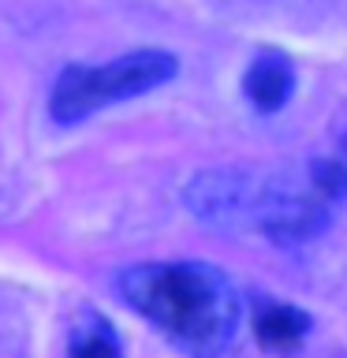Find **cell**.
<instances>
[{"instance_id": "obj_1", "label": "cell", "mask_w": 347, "mask_h": 358, "mask_svg": "<svg viewBox=\"0 0 347 358\" xmlns=\"http://www.w3.org/2000/svg\"><path fill=\"white\" fill-rule=\"evenodd\" d=\"M123 302L190 351H220L239 329L232 280L206 262H146L120 273Z\"/></svg>"}, {"instance_id": "obj_2", "label": "cell", "mask_w": 347, "mask_h": 358, "mask_svg": "<svg viewBox=\"0 0 347 358\" xmlns=\"http://www.w3.org/2000/svg\"><path fill=\"white\" fill-rule=\"evenodd\" d=\"M179 60L164 49H134L108 64H67L52 86L49 116L56 123H78L97 108L120 105L127 97L150 94L176 78Z\"/></svg>"}, {"instance_id": "obj_3", "label": "cell", "mask_w": 347, "mask_h": 358, "mask_svg": "<svg viewBox=\"0 0 347 358\" xmlns=\"http://www.w3.org/2000/svg\"><path fill=\"white\" fill-rule=\"evenodd\" d=\"M265 179L257 172H243V168H213L201 172L187 183V206L201 224L213 228H239V224H254L257 228V206H262Z\"/></svg>"}, {"instance_id": "obj_4", "label": "cell", "mask_w": 347, "mask_h": 358, "mask_svg": "<svg viewBox=\"0 0 347 358\" xmlns=\"http://www.w3.org/2000/svg\"><path fill=\"white\" fill-rule=\"evenodd\" d=\"M243 94L246 101L262 112V116H273L291 101L295 94V67L284 52H257L250 64H246V75H243Z\"/></svg>"}, {"instance_id": "obj_5", "label": "cell", "mask_w": 347, "mask_h": 358, "mask_svg": "<svg viewBox=\"0 0 347 358\" xmlns=\"http://www.w3.org/2000/svg\"><path fill=\"white\" fill-rule=\"evenodd\" d=\"M257 343L269 351H291L310 336V313L291 302H257L254 306Z\"/></svg>"}, {"instance_id": "obj_6", "label": "cell", "mask_w": 347, "mask_h": 358, "mask_svg": "<svg viewBox=\"0 0 347 358\" xmlns=\"http://www.w3.org/2000/svg\"><path fill=\"white\" fill-rule=\"evenodd\" d=\"M306 176H310V183L332 201V206L347 201V134H340L329 150L313 157Z\"/></svg>"}, {"instance_id": "obj_7", "label": "cell", "mask_w": 347, "mask_h": 358, "mask_svg": "<svg viewBox=\"0 0 347 358\" xmlns=\"http://www.w3.org/2000/svg\"><path fill=\"white\" fill-rule=\"evenodd\" d=\"M67 351L75 358H120L123 347H120V336L116 329L97 317V313H83V317L75 321L71 329V343H67Z\"/></svg>"}]
</instances>
